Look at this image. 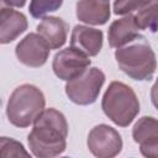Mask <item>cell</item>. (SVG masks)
<instances>
[{
	"label": "cell",
	"instance_id": "obj_1",
	"mask_svg": "<svg viewBox=\"0 0 158 158\" xmlns=\"http://www.w3.org/2000/svg\"><path fill=\"white\" fill-rule=\"evenodd\" d=\"M67 135L68 123L63 114L56 109H47L33 121L28 146L36 157H56L64 152Z\"/></svg>",
	"mask_w": 158,
	"mask_h": 158
},
{
	"label": "cell",
	"instance_id": "obj_2",
	"mask_svg": "<svg viewBox=\"0 0 158 158\" xmlns=\"http://www.w3.org/2000/svg\"><path fill=\"white\" fill-rule=\"evenodd\" d=\"M44 109V96L42 91L30 84L16 88L6 107L9 121L17 127H27Z\"/></svg>",
	"mask_w": 158,
	"mask_h": 158
},
{
	"label": "cell",
	"instance_id": "obj_3",
	"mask_svg": "<svg viewBox=\"0 0 158 158\" xmlns=\"http://www.w3.org/2000/svg\"><path fill=\"white\" fill-rule=\"evenodd\" d=\"M105 115L118 126H128L139 111V102L135 91L123 83L114 81L102 98Z\"/></svg>",
	"mask_w": 158,
	"mask_h": 158
},
{
	"label": "cell",
	"instance_id": "obj_4",
	"mask_svg": "<svg viewBox=\"0 0 158 158\" xmlns=\"http://www.w3.org/2000/svg\"><path fill=\"white\" fill-rule=\"evenodd\" d=\"M115 57L121 70L136 80H147L154 74L156 56L143 37L130 46L117 48Z\"/></svg>",
	"mask_w": 158,
	"mask_h": 158
},
{
	"label": "cell",
	"instance_id": "obj_5",
	"mask_svg": "<svg viewBox=\"0 0 158 158\" xmlns=\"http://www.w3.org/2000/svg\"><path fill=\"white\" fill-rule=\"evenodd\" d=\"M104 81L105 75L100 69H85L78 77L68 80L65 93L73 102L78 105H89L96 100Z\"/></svg>",
	"mask_w": 158,
	"mask_h": 158
},
{
	"label": "cell",
	"instance_id": "obj_6",
	"mask_svg": "<svg viewBox=\"0 0 158 158\" xmlns=\"http://www.w3.org/2000/svg\"><path fill=\"white\" fill-rule=\"evenodd\" d=\"M88 147L95 157L111 158L120 153L122 148V139L115 128L107 125H99L90 131Z\"/></svg>",
	"mask_w": 158,
	"mask_h": 158
},
{
	"label": "cell",
	"instance_id": "obj_7",
	"mask_svg": "<svg viewBox=\"0 0 158 158\" xmlns=\"http://www.w3.org/2000/svg\"><path fill=\"white\" fill-rule=\"evenodd\" d=\"M90 64V59L84 53L69 47L54 56L53 70L63 80H70L81 74Z\"/></svg>",
	"mask_w": 158,
	"mask_h": 158
},
{
	"label": "cell",
	"instance_id": "obj_8",
	"mask_svg": "<svg viewBox=\"0 0 158 158\" xmlns=\"http://www.w3.org/2000/svg\"><path fill=\"white\" fill-rule=\"evenodd\" d=\"M49 47L38 33L27 35L16 47V56L21 63L28 67H41L46 63Z\"/></svg>",
	"mask_w": 158,
	"mask_h": 158
},
{
	"label": "cell",
	"instance_id": "obj_9",
	"mask_svg": "<svg viewBox=\"0 0 158 158\" xmlns=\"http://www.w3.org/2000/svg\"><path fill=\"white\" fill-rule=\"evenodd\" d=\"M133 139L139 143L144 157L158 158V122L154 117L139 118L132 131Z\"/></svg>",
	"mask_w": 158,
	"mask_h": 158
},
{
	"label": "cell",
	"instance_id": "obj_10",
	"mask_svg": "<svg viewBox=\"0 0 158 158\" xmlns=\"http://www.w3.org/2000/svg\"><path fill=\"white\" fill-rule=\"evenodd\" d=\"M102 46V32L88 26H75L72 32L70 47L85 56H96Z\"/></svg>",
	"mask_w": 158,
	"mask_h": 158
},
{
	"label": "cell",
	"instance_id": "obj_11",
	"mask_svg": "<svg viewBox=\"0 0 158 158\" xmlns=\"http://www.w3.org/2000/svg\"><path fill=\"white\" fill-rule=\"evenodd\" d=\"M27 28L23 14L5 6L0 10V43H9Z\"/></svg>",
	"mask_w": 158,
	"mask_h": 158
},
{
	"label": "cell",
	"instance_id": "obj_12",
	"mask_svg": "<svg viewBox=\"0 0 158 158\" xmlns=\"http://www.w3.org/2000/svg\"><path fill=\"white\" fill-rule=\"evenodd\" d=\"M38 35L47 43L49 49H56L65 43L68 25L59 17H44L37 26Z\"/></svg>",
	"mask_w": 158,
	"mask_h": 158
},
{
	"label": "cell",
	"instance_id": "obj_13",
	"mask_svg": "<svg viewBox=\"0 0 158 158\" xmlns=\"http://www.w3.org/2000/svg\"><path fill=\"white\" fill-rule=\"evenodd\" d=\"M77 16L90 25H102L110 17L109 0H80L77 4Z\"/></svg>",
	"mask_w": 158,
	"mask_h": 158
},
{
	"label": "cell",
	"instance_id": "obj_14",
	"mask_svg": "<svg viewBox=\"0 0 158 158\" xmlns=\"http://www.w3.org/2000/svg\"><path fill=\"white\" fill-rule=\"evenodd\" d=\"M138 27L136 25L133 15H128L120 20L112 22L109 28V43L114 48H120L132 41L138 36Z\"/></svg>",
	"mask_w": 158,
	"mask_h": 158
},
{
	"label": "cell",
	"instance_id": "obj_15",
	"mask_svg": "<svg viewBox=\"0 0 158 158\" xmlns=\"http://www.w3.org/2000/svg\"><path fill=\"white\" fill-rule=\"evenodd\" d=\"M133 17L139 30L148 28L154 32L157 28V1H153L149 5L138 10Z\"/></svg>",
	"mask_w": 158,
	"mask_h": 158
},
{
	"label": "cell",
	"instance_id": "obj_16",
	"mask_svg": "<svg viewBox=\"0 0 158 158\" xmlns=\"http://www.w3.org/2000/svg\"><path fill=\"white\" fill-rule=\"evenodd\" d=\"M1 157H30V153L20 142L9 137H0V158Z\"/></svg>",
	"mask_w": 158,
	"mask_h": 158
},
{
	"label": "cell",
	"instance_id": "obj_17",
	"mask_svg": "<svg viewBox=\"0 0 158 158\" xmlns=\"http://www.w3.org/2000/svg\"><path fill=\"white\" fill-rule=\"evenodd\" d=\"M63 0H31L30 4V14L38 19L44 16L48 12L56 11L62 5Z\"/></svg>",
	"mask_w": 158,
	"mask_h": 158
},
{
	"label": "cell",
	"instance_id": "obj_18",
	"mask_svg": "<svg viewBox=\"0 0 158 158\" xmlns=\"http://www.w3.org/2000/svg\"><path fill=\"white\" fill-rule=\"evenodd\" d=\"M153 1L157 0H116L114 4V10L117 15H125L132 11H138Z\"/></svg>",
	"mask_w": 158,
	"mask_h": 158
},
{
	"label": "cell",
	"instance_id": "obj_19",
	"mask_svg": "<svg viewBox=\"0 0 158 158\" xmlns=\"http://www.w3.org/2000/svg\"><path fill=\"white\" fill-rule=\"evenodd\" d=\"M5 2L7 4V6H16V7H21L25 5L26 0H5Z\"/></svg>",
	"mask_w": 158,
	"mask_h": 158
},
{
	"label": "cell",
	"instance_id": "obj_20",
	"mask_svg": "<svg viewBox=\"0 0 158 158\" xmlns=\"http://www.w3.org/2000/svg\"><path fill=\"white\" fill-rule=\"evenodd\" d=\"M5 6H7V4L5 2V0H0V10H1L2 7H5Z\"/></svg>",
	"mask_w": 158,
	"mask_h": 158
}]
</instances>
